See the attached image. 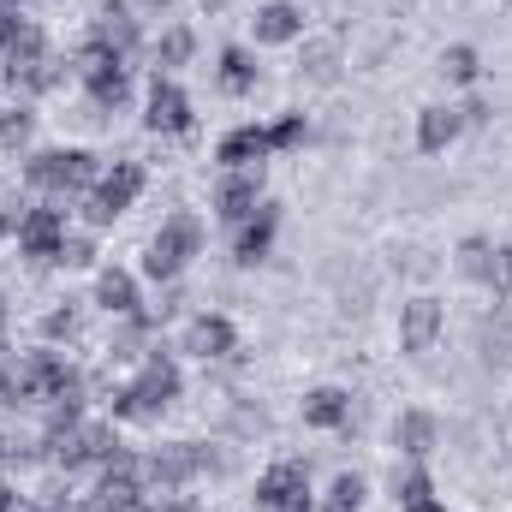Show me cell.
Segmentation results:
<instances>
[{"label":"cell","instance_id":"obj_1","mask_svg":"<svg viewBox=\"0 0 512 512\" xmlns=\"http://www.w3.org/2000/svg\"><path fill=\"white\" fill-rule=\"evenodd\" d=\"M179 387H185V382H179V364H173V358L155 346V352L143 358L137 382H131V387H114V393H108V411H114L120 423H149V417H161V411L179 399Z\"/></svg>","mask_w":512,"mask_h":512},{"label":"cell","instance_id":"obj_2","mask_svg":"<svg viewBox=\"0 0 512 512\" xmlns=\"http://www.w3.org/2000/svg\"><path fill=\"white\" fill-rule=\"evenodd\" d=\"M96 179H102V161H96L90 149H36V155L24 161V185H30V191H48V197H60V203L96 191Z\"/></svg>","mask_w":512,"mask_h":512},{"label":"cell","instance_id":"obj_3","mask_svg":"<svg viewBox=\"0 0 512 512\" xmlns=\"http://www.w3.org/2000/svg\"><path fill=\"white\" fill-rule=\"evenodd\" d=\"M203 251V221L191 215V209H179V215H167L161 221V233L149 239V251H143V274L149 280H179L185 268H191V256Z\"/></svg>","mask_w":512,"mask_h":512},{"label":"cell","instance_id":"obj_4","mask_svg":"<svg viewBox=\"0 0 512 512\" xmlns=\"http://www.w3.org/2000/svg\"><path fill=\"white\" fill-rule=\"evenodd\" d=\"M72 72H78V84L90 90V102L102 108V114H120L131 102V66L120 60V54H108V48H84L78 60H72Z\"/></svg>","mask_w":512,"mask_h":512},{"label":"cell","instance_id":"obj_5","mask_svg":"<svg viewBox=\"0 0 512 512\" xmlns=\"http://www.w3.org/2000/svg\"><path fill=\"white\" fill-rule=\"evenodd\" d=\"M256 507L262 512H316L310 501V471L298 459H280L256 477Z\"/></svg>","mask_w":512,"mask_h":512},{"label":"cell","instance_id":"obj_6","mask_svg":"<svg viewBox=\"0 0 512 512\" xmlns=\"http://www.w3.org/2000/svg\"><path fill=\"white\" fill-rule=\"evenodd\" d=\"M60 245H66V203L48 197V203L24 209V221H18V251L30 256V262H54Z\"/></svg>","mask_w":512,"mask_h":512},{"label":"cell","instance_id":"obj_7","mask_svg":"<svg viewBox=\"0 0 512 512\" xmlns=\"http://www.w3.org/2000/svg\"><path fill=\"white\" fill-rule=\"evenodd\" d=\"M441 328H447V310H441V298L417 292V298H405V304H399V352H411V358L435 352Z\"/></svg>","mask_w":512,"mask_h":512},{"label":"cell","instance_id":"obj_8","mask_svg":"<svg viewBox=\"0 0 512 512\" xmlns=\"http://www.w3.org/2000/svg\"><path fill=\"white\" fill-rule=\"evenodd\" d=\"M143 126L155 131V137H191V96L161 72L155 84H149V102H143Z\"/></svg>","mask_w":512,"mask_h":512},{"label":"cell","instance_id":"obj_9","mask_svg":"<svg viewBox=\"0 0 512 512\" xmlns=\"http://www.w3.org/2000/svg\"><path fill=\"white\" fill-rule=\"evenodd\" d=\"M143 185H149L143 161H114V167H108V173L96 179V191H90V197H96V209H102L108 221H120V215H126L131 203L143 197Z\"/></svg>","mask_w":512,"mask_h":512},{"label":"cell","instance_id":"obj_10","mask_svg":"<svg viewBox=\"0 0 512 512\" xmlns=\"http://www.w3.org/2000/svg\"><path fill=\"white\" fill-rule=\"evenodd\" d=\"M256 209H262V167H245V173H227L215 185V215L227 227H245Z\"/></svg>","mask_w":512,"mask_h":512},{"label":"cell","instance_id":"obj_11","mask_svg":"<svg viewBox=\"0 0 512 512\" xmlns=\"http://www.w3.org/2000/svg\"><path fill=\"white\" fill-rule=\"evenodd\" d=\"M393 453L399 459H429L435 453V441H441V423H435V411H423V405H411V411H399L393 417Z\"/></svg>","mask_w":512,"mask_h":512},{"label":"cell","instance_id":"obj_12","mask_svg":"<svg viewBox=\"0 0 512 512\" xmlns=\"http://www.w3.org/2000/svg\"><path fill=\"white\" fill-rule=\"evenodd\" d=\"M251 30H256V42H262V48L304 42V6H298V0H268V6H256Z\"/></svg>","mask_w":512,"mask_h":512},{"label":"cell","instance_id":"obj_13","mask_svg":"<svg viewBox=\"0 0 512 512\" xmlns=\"http://www.w3.org/2000/svg\"><path fill=\"white\" fill-rule=\"evenodd\" d=\"M274 233H280V203H268L262 197V209H256L245 227H233V262H245V268H256L262 256L274 251Z\"/></svg>","mask_w":512,"mask_h":512},{"label":"cell","instance_id":"obj_14","mask_svg":"<svg viewBox=\"0 0 512 512\" xmlns=\"http://www.w3.org/2000/svg\"><path fill=\"white\" fill-rule=\"evenodd\" d=\"M274 149H268V131L262 126H233L221 143H215V167L221 173H245V167H262Z\"/></svg>","mask_w":512,"mask_h":512},{"label":"cell","instance_id":"obj_15","mask_svg":"<svg viewBox=\"0 0 512 512\" xmlns=\"http://www.w3.org/2000/svg\"><path fill=\"white\" fill-rule=\"evenodd\" d=\"M90 42H96V48H108V54H120V60H131V54H137V18H131L126 0H108V6L96 12Z\"/></svg>","mask_w":512,"mask_h":512},{"label":"cell","instance_id":"obj_16","mask_svg":"<svg viewBox=\"0 0 512 512\" xmlns=\"http://www.w3.org/2000/svg\"><path fill=\"white\" fill-rule=\"evenodd\" d=\"M459 131H465L459 108H447V102H429V108L417 114V149H423V155H447V149L459 143Z\"/></svg>","mask_w":512,"mask_h":512},{"label":"cell","instance_id":"obj_17","mask_svg":"<svg viewBox=\"0 0 512 512\" xmlns=\"http://www.w3.org/2000/svg\"><path fill=\"white\" fill-rule=\"evenodd\" d=\"M233 346H239V334H233V322H227V316H197V322H191V334H185V352H197L203 364L233 358Z\"/></svg>","mask_w":512,"mask_h":512},{"label":"cell","instance_id":"obj_18","mask_svg":"<svg viewBox=\"0 0 512 512\" xmlns=\"http://www.w3.org/2000/svg\"><path fill=\"white\" fill-rule=\"evenodd\" d=\"M304 423L310 429H352V393L346 387H310L304 393Z\"/></svg>","mask_w":512,"mask_h":512},{"label":"cell","instance_id":"obj_19","mask_svg":"<svg viewBox=\"0 0 512 512\" xmlns=\"http://www.w3.org/2000/svg\"><path fill=\"white\" fill-rule=\"evenodd\" d=\"M96 304H102L114 322L143 316V304H137V274H126V268H102V274H96Z\"/></svg>","mask_w":512,"mask_h":512},{"label":"cell","instance_id":"obj_20","mask_svg":"<svg viewBox=\"0 0 512 512\" xmlns=\"http://www.w3.org/2000/svg\"><path fill=\"white\" fill-rule=\"evenodd\" d=\"M340 42L334 36H316V42H304V54H298V72L310 78V84H340Z\"/></svg>","mask_w":512,"mask_h":512},{"label":"cell","instance_id":"obj_21","mask_svg":"<svg viewBox=\"0 0 512 512\" xmlns=\"http://www.w3.org/2000/svg\"><path fill=\"white\" fill-rule=\"evenodd\" d=\"M435 72H441L447 84H477V78H483V54H477L471 42H453V48H441Z\"/></svg>","mask_w":512,"mask_h":512},{"label":"cell","instance_id":"obj_22","mask_svg":"<svg viewBox=\"0 0 512 512\" xmlns=\"http://www.w3.org/2000/svg\"><path fill=\"white\" fill-rule=\"evenodd\" d=\"M221 90L227 96H251L256 90V54L251 48H221Z\"/></svg>","mask_w":512,"mask_h":512},{"label":"cell","instance_id":"obj_23","mask_svg":"<svg viewBox=\"0 0 512 512\" xmlns=\"http://www.w3.org/2000/svg\"><path fill=\"white\" fill-rule=\"evenodd\" d=\"M435 495V477L423 471V459H405V471L393 465V501L399 507H417V501H429Z\"/></svg>","mask_w":512,"mask_h":512},{"label":"cell","instance_id":"obj_24","mask_svg":"<svg viewBox=\"0 0 512 512\" xmlns=\"http://www.w3.org/2000/svg\"><path fill=\"white\" fill-rule=\"evenodd\" d=\"M191 54H197L191 24H167V30H161V42H155V66H161V72H173V66H185Z\"/></svg>","mask_w":512,"mask_h":512},{"label":"cell","instance_id":"obj_25","mask_svg":"<svg viewBox=\"0 0 512 512\" xmlns=\"http://www.w3.org/2000/svg\"><path fill=\"white\" fill-rule=\"evenodd\" d=\"M459 274L477 280V286H489V274H495V245H489L483 233H471V239L459 245Z\"/></svg>","mask_w":512,"mask_h":512},{"label":"cell","instance_id":"obj_26","mask_svg":"<svg viewBox=\"0 0 512 512\" xmlns=\"http://www.w3.org/2000/svg\"><path fill=\"white\" fill-rule=\"evenodd\" d=\"M370 501V483L358 477V471H340L334 483H328V501H322V512H358Z\"/></svg>","mask_w":512,"mask_h":512},{"label":"cell","instance_id":"obj_27","mask_svg":"<svg viewBox=\"0 0 512 512\" xmlns=\"http://www.w3.org/2000/svg\"><path fill=\"white\" fill-rule=\"evenodd\" d=\"M30 131H36L30 102H12V108H0V149H24V143H30Z\"/></svg>","mask_w":512,"mask_h":512},{"label":"cell","instance_id":"obj_28","mask_svg":"<svg viewBox=\"0 0 512 512\" xmlns=\"http://www.w3.org/2000/svg\"><path fill=\"white\" fill-rule=\"evenodd\" d=\"M72 334H78V298H60L42 316V340H72Z\"/></svg>","mask_w":512,"mask_h":512},{"label":"cell","instance_id":"obj_29","mask_svg":"<svg viewBox=\"0 0 512 512\" xmlns=\"http://www.w3.org/2000/svg\"><path fill=\"white\" fill-rule=\"evenodd\" d=\"M310 137V120L304 114H280L274 126H268V149H298Z\"/></svg>","mask_w":512,"mask_h":512},{"label":"cell","instance_id":"obj_30","mask_svg":"<svg viewBox=\"0 0 512 512\" xmlns=\"http://www.w3.org/2000/svg\"><path fill=\"white\" fill-rule=\"evenodd\" d=\"M60 268H96V239H84V233H66V245L54 256Z\"/></svg>","mask_w":512,"mask_h":512},{"label":"cell","instance_id":"obj_31","mask_svg":"<svg viewBox=\"0 0 512 512\" xmlns=\"http://www.w3.org/2000/svg\"><path fill=\"white\" fill-rule=\"evenodd\" d=\"M489 292L512 298V245H495V274H489Z\"/></svg>","mask_w":512,"mask_h":512},{"label":"cell","instance_id":"obj_32","mask_svg":"<svg viewBox=\"0 0 512 512\" xmlns=\"http://www.w3.org/2000/svg\"><path fill=\"white\" fill-rule=\"evenodd\" d=\"M459 120H465V126H489V120H495V108H489L483 96H471V102L459 108Z\"/></svg>","mask_w":512,"mask_h":512},{"label":"cell","instance_id":"obj_33","mask_svg":"<svg viewBox=\"0 0 512 512\" xmlns=\"http://www.w3.org/2000/svg\"><path fill=\"white\" fill-rule=\"evenodd\" d=\"M0 512H36V507H30L18 489H6V483H0Z\"/></svg>","mask_w":512,"mask_h":512},{"label":"cell","instance_id":"obj_34","mask_svg":"<svg viewBox=\"0 0 512 512\" xmlns=\"http://www.w3.org/2000/svg\"><path fill=\"white\" fill-rule=\"evenodd\" d=\"M399 512H447V507H441V501L429 495V501H417V507H399Z\"/></svg>","mask_w":512,"mask_h":512},{"label":"cell","instance_id":"obj_35","mask_svg":"<svg viewBox=\"0 0 512 512\" xmlns=\"http://www.w3.org/2000/svg\"><path fill=\"white\" fill-rule=\"evenodd\" d=\"M0 364H6V316H0Z\"/></svg>","mask_w":512,"mask_h":512},{"label":"cell","instance_id":"obj_36","mask_svg":"<svg viewBox=\"0 0 512 512\" xmlns=\"http://www.w3.org/2000/svg\"><path fill=\"white\" fill-rule=\"evenodd\" d=\"M203 6H209V12H221V6H227V0H203Z\"/></svg>","mask_w":512,"mask_h":512},{"label":"cell","instance_id":"obj_37","mask_svg":"<svg viewBox=\"0 0 512 512\" xmlns=\"http://www.w3.org/2000/svg\"><path fill=\"white\" fill-rule=\"evenodd\" d=\"M66 512H90V507H66Z\"/></svg>","mask_w":512,"mask_h":512}]
</instances>
